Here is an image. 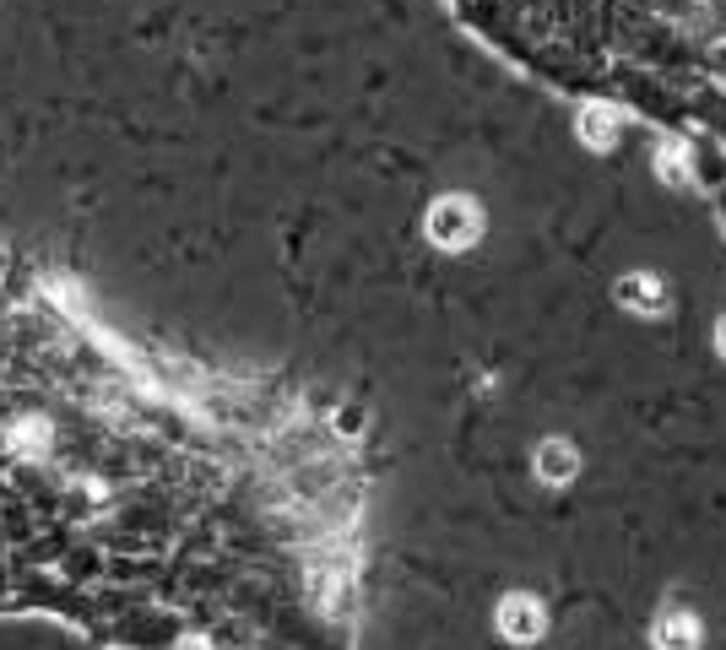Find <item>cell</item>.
Wrapping results in <instances>:
<instances>
[{"label":"cell","mask_w":726,"mask_h":650,"mask_svg":"<svg viewBox=\"0 0 726 650\" xmlns=\"http://www.w3.org/2000/svg\"><path fill=\"white\" fill-rule=\"evenodd\" d=\"M493 38L537 60H602L612 33H673L694 44L726 22V0H461Z\"/></svg>","instance_id":"cell-1"},{"label":"cell","mask_w":726,"mask_h":650,"mask_svg":"<svg viewBox=\"0 0 726 650\" xmlns=\"http://www.w3.org/2000/svg\"><path fill=\"white\" fill-rule=\"evenodd\" d=\"M429 228H435V239L444 250H461V244H472V233H477V212H472L466 201H439Z\"/></svg>","instance_id":"cell-2"},{"label":"cell","mask_w":726,"mask_h":650,"mask_svg":"<svg viewBox=\"0 0 726 650\" xmlns=\"http://www.w3.org/2000/svg\"><path fill=\"white\" fill-rule=\"evenodd\" d=\"M499 629H504L510 640H521V646H526V640H537V635H543V607H537L532 597H515V602H504V607H499Z\"/></svg>","instance_id":"cell-3"},{"label":"cell","mask_w":726,"mask_h":650,"mask_svg":"<svg viewBox=\"0 0 726 650\" xmlns=\"http://www.w3.org/2000/svg\"><path fill=\"white\" fill-rule=\"evenodd\" d=\"M618 299H623L629 310H640V315H662V310H667V293H662L656 277H623Z\"/></svg>","instance_id":"cell-4"},{"label":"cell","mask_w":726,"mask_h":650,"mask_svg":"<svg viewBox=\"0 0 726 650\" xmlns=\"http://www.w3.org/2000/svg\"><path fill=\"white\" fill-rule=\"evenodd\" d=\"M656 646L662 650H700V624L689 613H667L656 624Z\"/></svg>","instance_id":"cell-5"},{"label":"cell","mask_w":726,"mask_h":650,"mask_svg":"<svg viewBox=\"0 0 726 650\" xmlns=\"http://www.w3.org/2000/svg\"><path fill=\"white\" fill-rule=\"evenodd\" d=\"M537 472H543L548 483H570V478H575V450H570L564 440L543 445V450H537Z\"/></svg>","instance_id":"cell-6"},{"label":"cell","mask_w":726,"mask_h":650,"mask_svg":"<svg viewBox=\"0 0 726 650\" xmlns=\"http://www.w3.org/2000/svg\"><path fill=\"white\" fill-rule=\"evenodd\" d=\"M716 347H722V358H726V321L716 325Z\"/></svg>","instance_id":"cell-7"}]
</instances>
